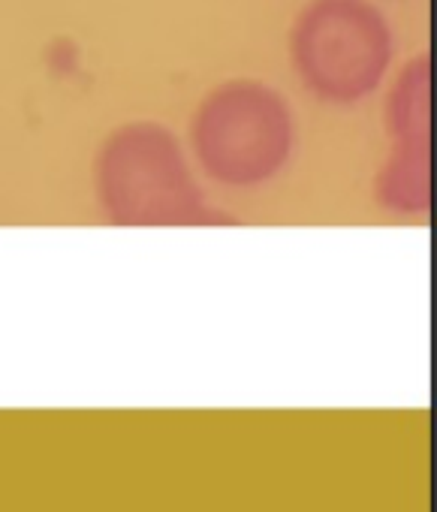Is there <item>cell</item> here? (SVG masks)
Listing matches in <instances>:
<instances>
[{
  "label": "cell",
  "mask_w": 437,
  "mask_h": 512,
  "mask_svg": "<svg viewBox=\"0 0 437 512\" xmlns=\"http://www.w3.org/2000/svg\"><path fill=\"white\" fill-rule=\"evenodd\" d=\"M94 199L115 226L214 223L187 145L160 121H124L97 148Z\"/></svg>",
  "instance_id": "1"
},
{
  "label": "cell",
  "mask_w": 437,
  "mask_h": 512,
  "mask_svg": "<svg viewBox=\"0 0 437 512\" xmlns=\"http://www.w3.org/2000/svg\"><path fill=\"white\" fill-rule=\"evenodd\" d=\"M296 136L287 97L263 79L236 76L205 91L196 103L187 151L214 184L257 190L290 166Z\"/></svg>",
  "instance_id": "2"
},
{
  "label": "cell",
  "mask_w": 437,
  "mask_h": 512,
  "mask_svg": "<svg viewBox=\"0 0 437 512\" xmlns=\"http://www.w3.org/2000/svg\"><path fill=\"white\" fill-rule=\"evenodd\" d=\"M287 52L314 100L356 106L389 79L395 34L374 0H308L293 19Z\"/></svg>",
  "instance_id": "3"
},
{
  "label": "cell",
  "mask_w": 437,
  "mask_h": 512,
  "mask_svg": "<svg viewBox=\"0 0 437 512\" xmlns=\"http://www.w3.org/2000/svg\"><path fill=\"white\" fill-rule=\"evenodd\" d=\"M374 205L398 220H425L431 211V142H389L371 178Z\"/></svg>",
  "instance_id": "4"
},
{
  "label": "cell",
  "mask_w": 437,
  "mask_h": 512,
  "mask_svg": "<svg viewBox=\"0 0 437 512\" xmlns=\"http://www.w3.org/2000/svg\"><path fill=\"white\" fill-rule=\"evenodd\" d=\"M386 142H431V61L416 52L383 82Z\"/></svg>",
  "instance_id": "5"
}]
</instances>
